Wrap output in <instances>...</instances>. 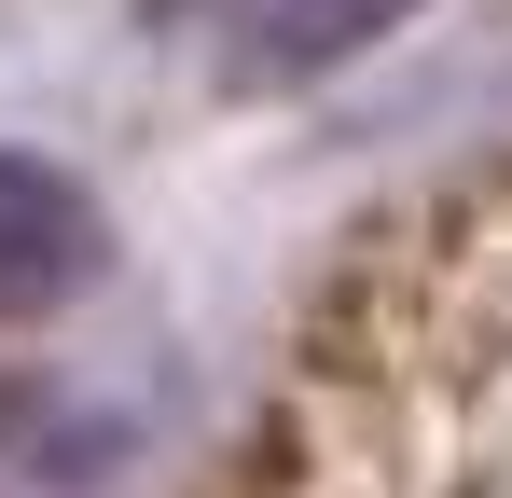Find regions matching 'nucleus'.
<instances>
[{"label": "nucleus", "instance_id": "1", "mask_svg": "<svg viewBox=\"0 0 512 498\" xmlns=\"http://www.w3.org/2000/svg\"><path fill=\"white\" fill-rule=\"evenodd\" d=\"M263 498H512V180L388 222L333 277Z\"/></svg>", "mask_w": 512, "mask_h": 498}, {"label": "nucleus", "instance_id": "2", "mask_svg": "<svg viewBox=\"0 0 512 498\" xmlns=\"http://www.w3.org/2000/svg\"><path fill=\"white\" fill-rule=\"evenodd\" d=\"M97 263V208L56 180V166L0 153V319H42V305H70Z\"/></svg>", "mask_w": 512, "mask_h": 498}, {"label": "nucleus", "instance_id": "3", "mask_svg": "<svg viewBox=\"0 0 512 498\" xmlns=\"http://www.w3.org/2000/svg\"><path fill=\"white\" fill-rule=\"evenodd\" d=\"M416 0H250V42L277 56V70H319V56H346V42H374V28H402Z\"/></svg>", "mask_w": 512, "mask_h": 498}]
</instances>
